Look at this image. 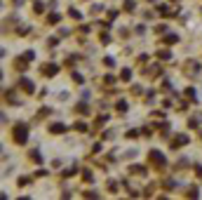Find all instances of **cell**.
<instances>
[{
    "label": "cell",
    "instance_id": "5",
    "mask_svg": "<svg viewBox=\"0 0 202 200\" xmlns=\"http://www.w3.org/2000/svg\"><path fill=\"white\" fill-rule=\"evenodd\" d=\"M64 130H66V127L59 125V122H57V125H52V132H54V134H59V132H64Z\"/></svg>",
    "mask_w": 202,
    "mask_h": 200
},
{
    "label": "cell",
    "instance_id": "1",
    "mask_svg": "<svg viewBox=\"0 0 202 200\" xmlns=\"http://www.w3.org/2000/svg\"><path fill=\"white\" fill-rule=\"evenodd\" d=\"M26 130H28V127H26L24 122L14 127V141H16V144H24V141H26V137H28V134H26Z\"/></svg>",
    "mask_w": 202,
    "mask_h": 200
},
{
    "label": "cell",
    "instance_id": "4",
    "mask_svg": "<svg viewBox=\"0 0 202 200\" xmlns=\"http://www.w3.org/2000/svg\"><path fill=\"white\" fill-rule=\"evenodd\" d=\"M157 57H160V59H164V61H167V59L172 57V54H169L167 49H160V52H157Z\"/></svg>",
    "mask_w": 202,
    "mask_h": 200
},
{
    "label": "cell",
    "instance_id": "10",
    "mask_svg": "<svg viewBox=\"0 0 202 200\" xmlns=\"http://www.w3.org/2000/svg\"><path fill=\"white\" fill-rule=\"evenodd\" d=\"M118 111H127V104L125 101H118Z\"/></svg>",
    "mask_w": 202,
    "mask_h": 200
},
{
    "label": "cell",
    "instance_id": "3",
    "mask_svg": "<svg viewBox=\"0 0 202 200\" xmlns=\"http://www.w3.org/2000/svg\"><path fill=\"white\" fill-rule=\"evenodd\" d=\"M183 144H188V137H183V134H181V137L174 139V146H183Z\"/></svg>",
    "mask_w": 202,
    "mask_h": 200
},
{
    "label": "cell",
    "instance_id": "9",
    "mask_svg": "<svg viewBox=\"0 0 202 200\" xmlns=\"http://www.w3.org/2000/svg\"><path fill=\"white\" fill-rule=\"evenodd\" d=\"M31 158H33L35 162H40V153H38V151H33V153H31Z\"/></svg>",
    "mask_w": 202,
    "mask_h": 200
},
{
    "label": "cell",
    "instance_id": "6",
    "mask_svg": "<svg viewBox=\"0 0 202 200\" xmlns=\"http://www.w3.org/2000/svg\"><path fill=\"white\" fill-rule=\"evenodd\" d=\"M42 71H45V73H49V76H52V73H57V66H54V64H49V66H45Z\"/></svg>",
    "mask_w": 202,
    "mask_h": 200
},
{
    "label": "cell",
    "instance_id": "2",
    "mask_svg": "<svg viewBox=\"0 0 202 200\" xmlns=\"http://www.w3.org/2000/svg\"><path fill=\"white\" fill-rule=\"evenodd\" d=\"M151 160H153V162H157V165H164V155H162V153H157V151H151Z\"/></svg>",
    "mask_w": 202,
    "mask_h": 200
},
{
    "label": "cell",
    "instance_id": "7",
    "mask_svg": "<svg viewBox=\"0 0 202 200\" xmlns=\"http://www.w3.org/2000/svg\"><path fill=\"white\" fill-rule=\"evenodd\" d=\"M59 21V14H49V24H57Z\"/></svg>",
    "mask_w": 202,
    "mask_h": 200
},
{
    "label": "cell",
    "instance_id": "8",
    "mask_svg": "<svg viewBox=\"0 0 202 200\" xmlns=\"http://www.w3.org/2000/svg\"><path fill=\"white\" fill-rule=\"evenodd\" d=\"M129 76H132V73H129V68H125V71H122V80H129Z\"/></svg>",
    "mask_w": 202,
    "mask_h": 200
}]
</instances>
